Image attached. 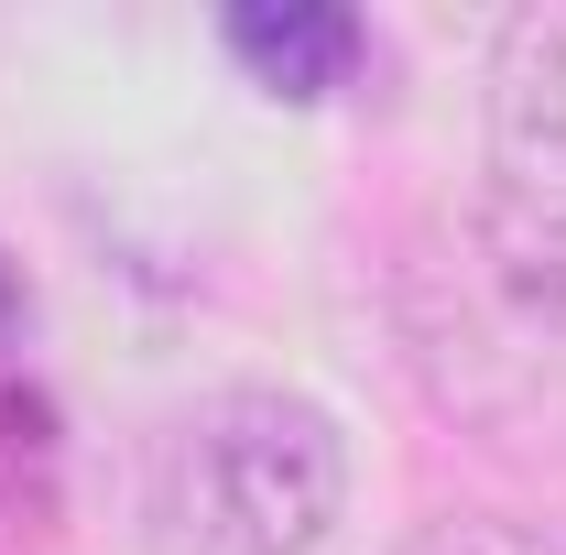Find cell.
I'll return each mask as SVG.
<instances>
[{
  "label": "cell",
  "mask_w": 566,
  "mask_h": 555,
  "mask_svg": "<svg viewBox=\"0 0 566 555\" xmlns=\"http://www.w3.org/2000/svg\"><path fill=\"white\" fill-rule=\"evenodd\" d=\"M480 153H491V208L566 240V0H534L491 33Z\"/></svg>",
  "instance_id": "3"
},
{
  "label": "cell",
  "mask_w": 566,
  "mask_h": 555,
  "mask_svg": "<svg viewBox=\"0 0 566 555\" xmlns=\"http://www.w3.org/2000/svg\"><path fill=\"white\" fill-rule=\"evenodd\" d=\"M403 338L447 415L501 447L566 436V240L512 208L436 218L403 262Z\"/></svg>",
  "instance_id": "1"
},
{
  "label": "cell",
  "mask_w": 566,
  "mask_h": 555,
  "mask_svg": "<svg viewBox=\"0 0 566 555\" xmlns=\"http://www.w3.org/2000/svg\"><path fill=\"white\" fill-rule=\"evenodd\" d=\"M392 555H566L545 523H512V512H436V523H415Z\"/></svg>",
  "instance_id": "5"
},
{
  "label": "cell",
  "mask_w": 566,
  "mask_h": 555,
  "mask_svg": "<svg viewBox=\"0 0 566 555\" xmlns=\"http://www.w3.org/2000/svg\"><path fill=\"white\" fill-rule=\"evenodd\" d=\"M11 305H22V283H11V262H0V327H11Z\"/></svg>",
  "instance_id": "6"
},
{
  "label": "cell",
  "mask_w": 566,
  "mask_h": 555,
  "mask_svg": "<svg viewBox=\"0 0 566 555\" xmlns=\"http://www.w3.org/2000/svg\"><path fill=\"white\" fill-rule=\"evenodd\" d=\"M218 44H229V66L251 76L262 98H294V109L338 98L359 76V55H370L359 11H338V0H240L218 22Z\"/></svg>",
  "instance_id": "4"
},
{
  "label": "cell",
  "mask_w": 566,
  "mask_h": 555,
  "mask_svg": "<svg viewBox=\"0 0 566 555\" xmlns=\"http://www.w3.org/2000/svg\"><path fill=\"white\" fill-rule=\"evenodd\" d=\"M132 512L153 555H316L349 512V436L316 392L218 381L153 425Z\"/></svg>",
  "instance_id": "2"
}]
</instances>
